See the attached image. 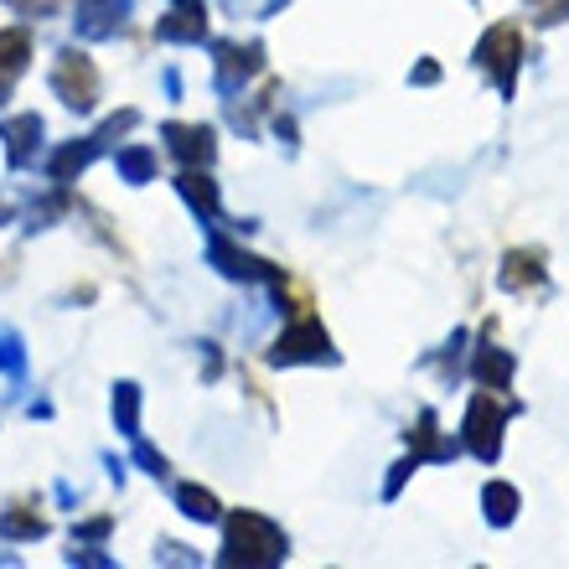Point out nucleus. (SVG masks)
I'll use <instances>...</instances> for the list:
<instances>
[{"label": "nucleus", "instance_id": "f257e3e1", "mask_svg": "<svg viewBox=\"0 0 569 569\" xmlns=\"http://www.w3.org/2000/svg\"><path fill=\"white\" fill-rule=\"evenodd\" d=\"M228 565H280L284 559V533L259 518V512H233L228 518Z\"/></svg>", "mask_w": 569, "mask_h": 569}, {"label": "nucleus", "instance_id": "f03ea898", "mask_svg": "<svg viewBox=\"0 0 569 569\" xmlns=\"http://www.w3.org/2000/svg\"><path fill=\"white\" fill-rule=\"evenodd\" d=\"M477 62H481V73L497 78V89L512 93V83H518V62H523V31L512 27V21H497V27L481 37Z\"/></svg>", "mask_w": 569, "mask_h": 569}, {"label": "nucleus", "instance_id": "7ed1b4c3", "mask_svg": "<svg viewBox=\"0 0 569 569\" xmlns=\"http://www.w3.org/2000/svg\"><path fill=\"white\" fill-rule=\"evenodd\" d=\"M52 89L68 109H93L99 104V73L83 52H62L58 68H52Z\"/></svg>", "mask_w": 569, "mask_h": 569}, {"label": "nucleus", "instance_id": "20e7f679", "mask_svg": "<svg viewBox=\"0 0 569 569\" xmlns=\"http://www.w3.org/2000/svg\"><path fill=\"white\" fill-rule=\"evenodd\" d=\"M502 425H508V405H497L492 393H477L471 415H466V446L477 450L481 461H492L502 450Z\"/></svg>", "mask_w": 569, "mask_h": 569}, {"label": "nucleus", "instance_id": "39448f33", "mask_svg": "<svg viewBox=\"0 0 569 569\" xmlns=\"http://www.w3.org/2000/svg\"><path fill=\"white\" fill-rule=\"evenodd\" d=\"M270 358L274 362H327L331 358V342H327V331L316 327V311L296 316V327L284 331L280 342H274Z\"/></svg>", "mask_w": 569, "mask_h": 569}, {"label": "nucleus", "instance_id": "423d86ee", "mask_svg": "<svg viewBox=\"0 0 569 569\" xmlns=\"http://www.w3.org/2000/svg\"><path fill=\"white\" fill-rule=\"evenodd\" d=\"M543 249H512L508 259H502V270H497V280H502V290H539L543 280H549V264H543Z\"/></svg>", "mask_w": 569, "mask_h": 569}, {"label": "nucleus", "instance_id": "0eeeda50", "mask_svg": "<svg viewBox=\"0 0 569 569\" xmlns=\"http://www.w3.org/2000/svg\"><path fill=\"white\" fill-rule=\"evenodd\" d=\"M27 58H31V37H27V31H21V27H6V31H0V93H6L16 78H21Z\"/></svg>", "mask_w": 569, "mask_h": 569}, {"label": "nucleus", "instance_id": "6e6552de", "mask_svg": "<svg viewBox=\"0 0 569 569\" xmlns=\"http://www.w3.org/2000/svg\"><path fill=\"white\" fill-rule=\"evenodd\" d=\"M166 140H171V150H177L181 161H212V130L208 124H171Z\"/></svg>", "mask_w": 569, "mask_h": 569}, {"label": "nucleus", "instance_id": "1a4fd4ad", "mask_svg": "<svg viewBox=\"0 0 569 569\" xmlns=\"http://www.w3.org/2000/svg\"><path fill=\"white\" fill-rule=\"evenodd\" d=\"M156 31H161V37H171V42H197V37L208 31V11H202V6H192V0H181V11H171Z\"/></svg>", "mask_w": 569, "mask_h": 569}, {"label": "nucleus", "instance_id": "9d476101", "mask_svg": "<svg viewBox=\"0 0 569 569\" xmlns=\"http://www.w3.org/2000/svg\"><path fill=\"white\" fill-rule=\"evenodd\" d=\"M0 136L11 140V166H27L31 161V146L42 140V120L37 114H16V120H6V130Z\"/></svg>", "mask_w": 569, "mask_h": 569}, {"label": "nucleus", "instance_id": "9b49d317", "mask_svg": "<svg viewBox=\"0 0 569 569\" xmlns=\"http://www.w3.org/2000/svg\"><path fill=\"white\" fill-rule=\"evenodd\" d=\"M0 528H6V539H42L47 518H42V508H31V502H11V512L0 518Z\"/></svg>", "mask_w": 569, "mask_h": 569}, {"label": "nucleus", "instance_id": "f8f14e48", "mask_svg": "<svg viewBox=\"0 0 569 569\" xmlns=\"http://www.w3.org/2000/svg\"><path fill=\"white\" fill-rule=\"evenodd\" d=\"M481 502H487V518H492V523H512V512H518V492H512L508 481H487Z\"/></svg>", "mask_w": 569, "mask_h": 569}, {"label": "nucleus", "instance_id": "ddd939ff", "mask_svg": "<svg viewBox=\"0 0 569 569\" xmlns=\"http://www.w3.org/2000/svg\"><path fill=\"white\" fill-rule=\"evenodd\" d=\"M477 378H481V383H492V389H508V378H512V358H508V352H492V347H481V358H477Z\"/></svg>", "mask_w": 569, "mask_h": 569}, {"label": "nucleus", "instance_id": "4468645a", "mask_svg": "<svg viewBox=\"0 0 569 569\" xmlns=\"http://www.w3.org/2000/svg\"><path fill=\"white\" fill-rule=\"evenodd\" d=\"M212 259H218V264H223V270L233 274V280H254V274H259V259L239 254V249H233V243H228V239H218V243H212Z\"/></svg>", "mask_w": 569, "mask_h": 569}, {"label": "nucleus", "instance_id": "2eb2a0df", "mask_svg": "<svg viewBox=\"0 0 569 569\" xmlns=\"http://www.w3.org/2000/svg\"><path fill=\"white\" fill-rule=\"evenodd\" d=\"M259 68V47H223V62H218V73H223V83H233V78H249Z\"/></svg>", "mask_w": 569, "mask_h": 569}, {"label": "nucleus", "instance_id": "dca6fc26", "mask_svg": "<svg viewBox=\"0 0 569 569\" xmlns=\"http://www.w3.org/2000/svg\"><path fill=\"white\" fill-rule=\"evenodd\" d=\"M181 508H187V518H197V523H212V518H218V497H212L208 487H181Z\"/></svg>", "mask_w": 569, "mask_h": 569}, {"label": "nucleus", "instance_id": "f3484780", "mask_svg": "<svg viewBox=\"0 0 569 569\" xmlns=\"http://www.w3.org/2000/svg\"><path fill=\"white\" fill-rule=\"evenodd\" d=\"M89 161H93V146H68V150H58V161H52V181H73V171H83Z\"/></svg>", "mask_w": 569, "mask_h": 569}, {"label": "nucleus", "instance_id": "a211bd4d", "mask_svg": "<svg viewBox=\"0 0 569 569\" xmlns=\"http://www.w3.org/2000/svg\"><path fill=\"white\" fill-rule=\"evenodd\" d=\"M181 192H187V202H192V208H202V212L218 208V187H212L208 177H197V171H187V177H181Z\"/></svg>", "mask_w": 569, "mask_h": 569}, {"label": "nucleus", "instance_id": "6ab92c4d", "mask_svg": "<svg viewBox=\"0 0 569 569\" xmlns=\"http://www.w3.org/2000/svg\"><path fill=\"white\" fill-rule=\"evenodd\" d=\"M539 6V21L543 27H559V21H569V0H533Z\"/></svg>", "mask_w": 569, "mask_h": 569}, {"label": "nucleus", "instance_id": "aec40b11", "mask_svg": "<svg viewBox=\"0 0 569 569\" xmlns=\"http://www.w3.org/2000/svg\"><path fill=\"white\" fill-rule=\"evenodd\" d=\"M120 166H124V171H130L136 181H146V177H150V150H124Z\"/></svg>", "mask_w": 569, "mask_h": 569}, {"label": "nucleus", "instance_id": "412c9836", "mask_svg": "<svg viewBox=\"0 0 569 569\" xmlns=\"http://www.w3.org/2000/svg\"><path fill=\"white\" fill-rule=\"evenodd\" d=\"M11 6H21V11H31V16H47L58 0H11Z\"/></svg>", "mask_w": 569, "mask_h": 569}, {"label": "nucleus", "instance_id": "4be33fe9", "mask_svg": "<svg viewBox=\"0 0 569 569\" xmlns=\"http://www.w3.org/2000/svg\"><path fill=\"white\" fill-rule=\"evenodd\" d=\"M0 362H6L11 373H16V368H21V352H16V342H0Z\"/></svg>", "mask_w": 569, "mask_h": 569}]
</instances>
